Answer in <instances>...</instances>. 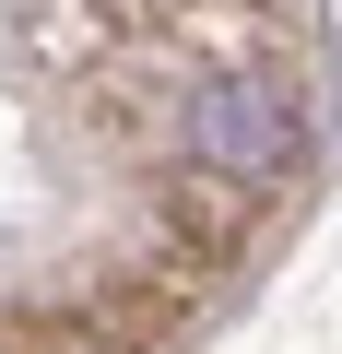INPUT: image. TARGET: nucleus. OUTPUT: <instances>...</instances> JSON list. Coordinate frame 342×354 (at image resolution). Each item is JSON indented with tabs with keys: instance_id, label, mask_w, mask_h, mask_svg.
<instances>
[{
	"instance_id": "nucleus-1",
	"label": "nucleus",
	"mask_w": 342,
	"mask_h": 354,
	"mask_svg": "<svg viewBox=\"0 0 342 354\" xmlns=\"http://www.w3.org/2000/svg\"><path fill=\"white\" fill-rule=\"evenodd\" d=\"M178 142H189V177H213V189H236V201H272L295 177V153H307V95L272 59H225L178 106Z\"/></svg>"
}]
</instances>
